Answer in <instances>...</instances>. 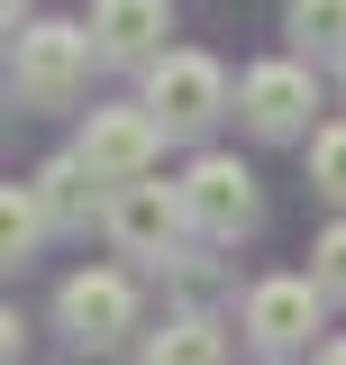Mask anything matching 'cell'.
<instances>
[{"label":"cell","mask_w":346,"mask_h":365,"mask_svg":"<svg viewBox=\"0 0 346 365\" xmlns=\"http://www.w3.org/2000/svg\"><path fill=\"white\" fill-rule=\"evenodd\" d=\"M146 365H228V329L219 319H164L155 338H146Z\"/></svg>","instance_id":"cell-11"},{"label":"cell","mask_w":346,"mask_h":365,"mask_svg":"<svg viewBox=\"0 0 346 365\" xmlns=\"http://www.w3.org/2000/svg\"><path fill=\"white\" fill-rule=\"evenodd\" d=\"M37 201H46V220H55V228H83L91 210H110L83 155H55V165H37Z\"/></svg>","instance_id":"cell-10"},{"label":"cell","mask_w":346,"mask_h":365,"mask_svg":"<svg viewBox=\"0 0 346 365\" xmlns=\"http://www.w3.org/2000/svg\"><path fill=\"white\" fill-rule=\"evenodd\" d=\"M310 182H319L328 201H346V119H337V128H319V137H310Z\"/></svg>","instance_id":"cell-14"},{"label":"cell","mask_w":346,"mask_h":365,"mask_svg":"<svg viewBox=\"0 0 346 365\" xmlns=\"http://www.w3.org/2000/svg\"><path fill=\"white\" fill-rule=\"evenodd\" d=\"M292 46L301 55H346V0H292Z\"/></svg>","instance_id":"cell-13"},{"label":"cell","mask_w":346,"mask_h":365,"mask_svg":"<svg viewBox=\"0 0 346 365\" xmlns=\"http://www.w3.org/2000/svg\"><path fill=\"white\" fill-rule=\"evenodd\" d=\"M182 210L201 237H246L256 228V174L237 155H192L182 165Z\"/></svg>","instance_id":"cell-7"},{"label":"cell","mask_w":346,"mask_h":365,"mask_svg":"<svg viewBox=\"0 0 346 365\" xmlns=\"http://www.w3.org/2000/svg\"><path fill=\"white\" fill-rule=\"evenodd\" d=\"M173 37V0H91V46L100 64H155Z\"/></svg>","instance_id":"cell-9"},{"label":"cell","mask_w":346,"mask_h":365,"mask_svg":"<svg viewBox=\"0 0 346 365\" xmlns=\"http://www.w3.org/2000/svg\"><path fill=\"white\" fill-rule=\"evenodd\" d=\"M100 220H110V237H119V256H137V265H173L182 237H192L182 182H128V192H110Z\"/></svg>","instance_id":"cell-4"},{"label":"cell","mask_w":346,"mask_h":365,"mask_svg":"<svg viewBox=\"0 0 346 365\" xmlns=\"http://www.w3.org/2000/svg\"><path fill=\"white\" fill-rule=\"evenodd\" d=\"M319 365H346V338H337V347H328V356H319Z\"/></svg>","instance_id":"cell-16"},{"label":"cell","mask_w":346,"mask_h":365,"mask_svg":"<svg viewBox=\"0 0 346 365\" xmlns=\"http://www.w3.org/2000/svg\"><path fill=\"white\" fill-rule=\"evenodd\" d=\"M46 201H37V182H9V192H0V256H9V265H28V256H37V237H46Z\"/></svg>","instance_id":"cell-12"},{"label":"cell","mask_w":346,"mask_h":365,"mask_svg":"<svg viewBox=\"0 0 346 365\" xmlns=\"http://www.w3.org/2000/svg\"><path fill=\"white\" fill-rule=\"evenodd\" d=\"M73 155L91 165V182H100V192H128V182H155L164 128H155V110H146V101H110V110H91V119H83Z\"/></svg>","instance_id":"cell-2"},{"label":"cell","mask_w":346,"mask_h":365,"mask_svg":"<svg viewBox=\"0 0 346 365\" xmlns=\"http://www.w3.org/2000/svg\"><path fill=\"white\" fill-rule=\"evenodd\" d=\"M319 302H328V292H319V274H264L256 292H246V338L273 347V356H283V347H310Z\"/></svg>","instance_id":"cell-8"},{"label":"cell","mask_w":346,"mask_h":365,"mask_svg":"<svg viewBox=\"0 0 346 365\" xmlns=\"http://www.w3.org/2000/svg\"><path fill=\"white\" fill-rule=\"evenodd\" d=\"M91 28H64V19H37V28H19L9 37V83L28 110H73L91 83Z\"/></svg>","instance_id":"cell-1"},{"label":"cell","mask_w":346,"mask_h":365,"mask_svg":"<svg viewBox=\"0 0 346 365\" xmlns=\"http://www.w3.org/2000/svg\"><path fill=\"white\" fill-rule=\"evenodd\" d=\"M310 110H319L310 55H273V64H246L237 73V119L256 137H310Z\"/></svg>","instance_id":"cell-6"},{"label":"cell","mask_w":346,"mask_h":365,"mask_svg":"<svg viewBox=\"0 0 346 365\" xmlns=\"http://www.w3.org/2000/svg\"><path fill=\"white\" fill-rule=\"evenodd\" d=\"M310 274H319V292L328 302H346V220L319 228V247H310Z\"/></svg>","instance_id":"cell-15"},{"label":"cell","mask_w":346,"mask_h":365,"mask_svg":"<svg viewBox=\"0 0 346 365\" xmlns=\"http://www.w3.org/2000/svg\"><path fill=\"white\" fill-rule=\"evenodd\" d=\"M55 329L83 347V356H100V347H119L137 329V283L128 274H110V265H83V274H64V292H55Z\"/></svg>","instance_id":"cell-5"},{"label":"cell","mask_w":346,"mask_h":365,"mask_svg":"<svg viewBox=\"0 0 346 365\" xmlns=\"http://www.w3.org/2000/svg\"><path fill=\"white\" fill-rule=\"evenodd\" d=\"M146 110H155V128L164 137H201L228 110V73H219V55L201 46H164L155 64H146Z\"/></svg>","instance_id":"cell-3"}]
</instances>
